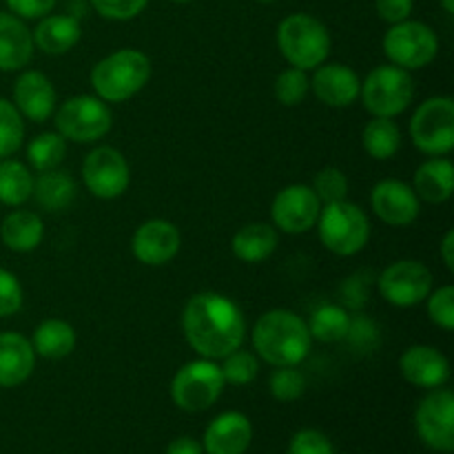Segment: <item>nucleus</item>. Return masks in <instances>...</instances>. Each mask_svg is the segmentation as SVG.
Listing matches in <instances>:
<instances>
[{
  "label": "nucleus",
  "instance_id": "obj_49",
  "mask_svg": "<svg viewBox=\"0 0 454 454\" xmlns=\"http://www.w3.org/2000/svg\"><path fill=\"white\" fill-rule=\"evenodd\" d=\"M173 3H189V0H173Z\"/></svg>",
  "mask_w": 454,
  "mask_h": 454
},
{
  "label": "nucleus",
  "instance_id": "obj_44",
  "mask_svg": "<svg viewBox=\"0 0 454 454\" xmlns=\"http://www.w3.org/2000/svg\"><path fill=\"white\" fill-rule=\"evenodd\" d=\"M375 7L381 20L397 25L412 13V0H375Z\"/></svg>",
  "mask_w": 454,
  "mask_h": 454
},
{
  "label": "nucleus",
  "instance_id": "obj_24",
  "mask_svg": "<svg viewBox=\"0 0 454 454\" xmlns=\"http://www.w3.org/2000/svg\"><path fill=\"white\" fill-rule=\"evenodd\" d=\"M279 238L275 226L266 224V222H251V224L242 226L233 238V255L239 262L247 264H260L266 262L278 248Z\"/></svg>",
  "mask_w": 454,
  "mask_h": 454
},
{
  "label": "nucleus",
  "instance_id": "obj_5",
  "mask_svg": "<svg viewBox=\"0 0 454 454\" xmlns=\"http://www.w3.org/2000/svg\"><path fill=\"white\" fill-rule=\"evenodd\" d=\"M319 239L331 253L350 257L362 251L371 239V222L357 204L341 202L324 204L317 217Z\"/></svg>",
  "mask_w": 454,
  "mask_h": 454
},
{
  "label": "nucleus",
  "instance_id": "obj_10",
  "mask_svg": "<svg viewBox=\"0 0 454 454\" xmlns=\"http://www.w3.org/2000/svg\"><path fill=\"white\" fill-rule=\"evenodd\" d=\"M384 51L390 62L402 69H421L437 58L439 40L437 34L424 22L402 20L386 31Z\"/></svg>",
  "mask_w": 454,
  "mask_h": 454
},
{
  "label": "nucleus",
  "instance_id": "obj_45",
  "mask_svg": "<svg viewBox=\"0 0 454 454\" xmlns=\"http://www.w3.org/2000/svg\"><path fill=\"white\" fill-rule=\"evenodd\" d=\"M167 454H204L202 443H198L191 437H180L168 443Z\"/></svg>",
  "mask_w": 454,
  "mask_h": 454
},
{
  "label": "nucleus",
  "instance_id": "obj_14",
  "mask_svg": "<svg viewBox=\"0 0 454 454\" xmlns=\"http://www.w3.org/2000/svg\"><path fill=\"white\" fill-rule=\"evenodd\" d=\"M322 202L306 184H291L279 191L270 207L273 226L288 235H301L317 224Z\"/></svg>",
  "mask_w": 454,
  "mask_h": 454
},
{
  "label": "nucleus",
  "instance_id": "obj_39",
  "mask_svg": "<svg viewBox=\"0 0 454 454\" xmlns=\"http://www.w3.org/2000/svg\"><path fill=\"white\" fill-rule=\"evenodd\" d=\"M149 0H91L93 9L109 20H131L145 12Z\"/></svg>",
  "mask_w": 454,
  "mask_h": 454
},
{
  "label": "nucleus",
  "instance_id": "obj_19",
  "mask_svg": "<svg viewBox=\"0 0 454 454\" xmlns=\"http://www.w3.org/2000/svg\"><path fill=\"white\" fill-rule=\"evenodd\" d=\"M253 426L242 412H222L208 424L204 433V452L207 454H244L251 446Z\"/></svg>",
  "mask_w": 454,
  "mask_h": 454
},
{
  "label": "nucleus",
  "instance_id": "obj_16",
  "mask_svg": "<svg viewBox=\"0 0 454 454\" xmlns=\"http://www.w3.org/2000/svg\"><path fill=\"white\" fill-rule=\"evenodd\" d=\"M375 215L388 226H411L419 217V198L402 180L377 182L371 193Z\"/></svg>",
  "mask_w": 454,
  "mask_h": 454
},
{
  "label": "nucleus",
  "instance_id": "obj_22",
  "mask_svg": "<svg viewBox=\"0 0 454 454\" xmlns=\"http://www.w3.org/2000/svg\"><path fill=\"white\" fill-rule=\"evenodd\" d=\"M34 58V35L13 13H0V71H18Z\"/></svg>",
  "mask_w": 454,
  "mask_h": 454
},
{
  "label": "nucleus",
  "instance_id": "obj_20",
  "mask_svg": "<svg viewBox=\"0 0 454 454\" xmlns=\"http://www.w3.org/2000/svg\"><path fill=\"white\" fill-rule=\"evenodd\" d=\"M13 106L34 122H44L56 109V89L40 71H25L13 84Z\"/></svg>",
  "mask_w": 454,
  "mask_h": 454
},
{
  "label": "nucleus",
  "instance_id": "obj_40",
  "mask_svg": "<svg viewBox=\"0 0 454 454\" xmlns=\"http://www.w3.org/2000/svg\"><path fill=\"white\" fill-rule=\"evenodd\" d=\"M288 454H335L331 439L319 430H300L288 443Z\"/></svg>",
  "mask_w": 454,
  "mask_h": 454
},
{
  "label": "nucleus",
  "instance_id": "obj_27",
  "mask_svg": "<svg viewBox=\"0 0 454 454\" xmlns=\"http://www.w3.org/2000/svg\"><path fill=\"white\" fill-rule=\"evenodd\" d=\"M31 195L44 211H65L75 198V182L67 171L51 168V171L40 173L38 180H34V193Z\"/></svg>",
  "mask_w": 454,
  "mask_h": 454
},
{
  "label": "nucleus",
  "instance_id": "obj_35",
  "mask_svg": "<svg viewBox=\"0 0 454 454\" xmlns=\"http://www.w3.org/2000/svg\"><path fill=\"white\" fill-rule=\"evenodd\" d=\"M222 377L224 381L233 386H248L255 381L257 372H260V364H257V357L248 350H233L224 357V364L220 366Z\"/></svg>",
  "mask_w": 454,
  "mask_h": 454
},
{
  "label": "nucleus",
  "instance_id": "obj_29",
  "mask_svg": "<svg viewBox=\"0 0 454 454\" xmlns=\"http://www.w3.org/2000/svg\"><path fill=\"white\" fill-rule=\"evenodd\" d=\"M362 145L371 158L390 160L402 146V131L393 118H375L364 127Z\"/></svg>",
  "mask_w": 454,
  "mask_h": 454
},
{
  "label": "nucleus",
  "instance_id": "obj_30",
  "mask_svg": "<svg viewBox=\"0 0 454 454\" xmlns=\"http://www.w3.org/2000/svg\"><path fill=\"white\" fill-rule=\"evenodd\" d=\"M313 340L324 341V344H335L344 341L346 333L350 326V315L344 306L324 304L310 315V322L306 324Z\"/></svg>",
  "mask_w": 454,
  "mask_h": 454
},
{
  "label": "nucleus",
  "instance_id": "obj_34",
  "mask_svg": "<svg viewBox=\"0 0 454 454\" xmlns=\"http://www.w3.org/2000/svg\"><path fill=\"white\" fill-rule=\"evenodd\" d=\"M273 91L278 102H282L284 106H297L306 100V96H309L310 80L304 69L288 67L286 71H282V74L278 75Z\"/></svg>",
  "mask_w": 454,
  "mask_h": 454
},
{
  "label": "nucleus",
  "instance_id": "obj_18",
  "mask_svg": "<svg viewBox=\"0 0 454 454\" xmlns=\"http://www.w3.org/2000/svg\"><path fill=\"white\" fill-rule=\"evenodd\" d=\"M310 87H313L315 96L322 105L344 109L359 98L362 80L350 67L341 65V62H328V65L324 62L315 71Z\"/></svg>",
  "mask_w": 454,
  "mask_h": 454
},
{
  "label": "nucleus",
  "instance_id": "obj_43",
  "mask_svg": "<svg viewBox=\"0 0 454 454\" xmlns=\"http://www.w3.org/2000/svg\"><path fill=\"white\" fill-rule=\"evenodd\" d=\"M7 7L16 13L18 18H44L53 7H56V0H7Z\"/></svg>",
  "mask_w": 454,
  "mask_h": 454
},
{
  "label": "nucleus",
  "instance_id": "obj_9",
  "mask_svg": "<svg viewBox=\"0 0 454 454\" xmlns=\"http://www.w3.org/2000/svg\"><path fill=\"white\" fill-rule=\"evenodd\" d=\"M111 111L98 96H74L58 109L56 129L65 140L96 142L111 131Z\"/></svg>",
  "mask_w": 454,
  "mask_h": 454
},
{
  "label": "nucleus",
  "instance_id": "obj_28",
  "mask_svg": "<svg viewBox=\"0 0 454 454\" xmlns=\"http://www.w3.org/2000/svg\"><path fill=\"white\" fill-rule=\"evenodd\" d=\"M34 353L44 359H62L74 353L75 331L65 319H44L34 331Z\"/></svg>",
  "mask_w": 454,
  "mask_h": 454
},
{
  "label": "nucleus",
  "instance_id": "obj_15",
  "mask_svg": "<svg viewBox=\"0 0 454 454\" xmlns=\"http://www.w3.org/2000/svg\"><path fill=\"white\" fill-rule=\"evenodd\" d=\"M180 231L173 222L149 220L133 233L131 251L145 266H164L180 251Z\"/></svg>",
  "mask_w": 454,
  "mask_h": 454
},
{
  "label": "nucleus",
  "instance_id": "obj_2",
  "mask_svg": "<svg viewBox=\"0 0 454 454\" xmlns=\"http://www.w3.org/2000/svg\"><path fill=\"white\" fill-rule=\"evenodd\" d=\"M309 326L300 315L275 309L262 315L253 326V348L270 366H297L310 353Z\"/></svg>",
  "mask_w": 454,
  "mask_h": 454
},
{
  "label": "nucleus",
  "instance_id": "obj_23",
  "mask_svg": "<svg viewBox=\"0 0 454 454\" xmlns=\"http://www.w3.org/2000/svg\"><path fill=\"white\" fill-rule=\"evenodd\" d=\"M31 35H34V44H38V49H43L44 53L60 56L80 43L82 29H80L78 18L60 13V16H44Z\"/></svg>",
  "mask_w": 454,
  "mask_h": 454
},
{
  "label": "nucleus",
  "instance_id": "obj_17",
  "mask_svg": "<svg viewBox=\"0 0 454 454\" xmlns=\"http://www.w3.org/2000/svg\"><path fill=\"white\" fill-rule=\"evenodd\" d=\"M399 371L417 388H442L450 380V362L434 346H411L399 359Z\"/></svg>",
  "mask_w": 454,
  "mask_h": 454
},
{
  "label": "nucleus",
  "instance_id": "obj_13",
  "mask_svg": "<svg viewBox=\"0 0 454 454\" xmlns=\"http://www.w3.org/2000/svg\"><path fill=\"white\" fill-rule=\"evenodd\" d=\"M82 180L84 186L91 191V195L100 200H115L129 189L131 182V171L120 153L114 146H98L84 158L82 164Z\"/></svg>",
  "mask_w": 454,
  "mask_h": 454
},
{
  "label": "nucleus",
  "instance_id": "obj_42",
  "mask_svg": "<svg viewBox=\"0 0 454 454\" xmlns=\"http://www.w3.org/2000/svg\"><path fill=\"white\" fill-rule=\"evenodd\" d=\"M346 341L355 346L359 350H372L380 341V331H377L375 324L368 317H350L348 333H346Z\"/></svg>",
  "mask_w": 454,
  "mask_h": 454
},
{
  "label": "nucleus",
  "instance_id": "obj_32",
  "mask_svg": "<svg viewBox=\"0 0 454 454\" xmlns=\"http://www.w3.org/2000/svg\"><path fill=\"white\" fill-rule=\"evenodd\" d=\"M67 155V140L58 131L40 133L38 137L29 142L27 146V160L38 173L51 171L62 164Z\"/></svg>",
  "mask_w": 454,
  "mask_h": 454
},
{
  "label": "nucleus",
  "instance_id": "obj_1",
  "mask_svg": "<svg viewBox=\"0 0 454 454\" xmlns=\"http://www.w3.org/2000/svg\"><path fill=\"white\" fill-rule=\"evenodd\" d=\"M182 331L191 348L204 359H224L242 348L247 324L235 301L204 291L191 297L182 313Z\"/></svg>",
  "mask_w": 454,
  "mask_h": 454
},
{
  "label": "nucleus",
  "instance_id": "obj_11",
  "mask_svg": "<svg viewBox=\"0 0 454 454\" xmlns=\"http://www.w3.org/2000/svg\"><path fill=\"white\" fill-rule=\"evenodd\" d=\"M377 286L388 304L411 309L433 293V273L421 262L402 260L390 264L377 278Z\"/></svg>",
  "mask_w": 454,
  "mask_h": 454
},
{
  "label": "nucleus",
  "instance_id": "obj_48",
  "mask_svg": "<svg viewBox=\"0 0 454 454\" xmlns=\"http://www.w3.org/2000/svg\"><path fill=\"white\" fill-rule=\"evenodd\" d=\"M257 3H275V0H257Z\"/></svg>",
  "mask_w": 454,
  "mask_h": 454
},
{
  "label": "nucleus",
  "instance_id": "obj_47",
  "mask_svg": "<svg viewBox=\"0 0 454 454\" xmlns=\"http://www.w3.org/2000/svg\"><path fill=\"white\" fill-rule=\"evenodd\" d=\"M439 3L446 9V13H454V0H439Z\"/></svg>",
  "mask_w": 454,
  "mask_h": 454
},
{
  "label": "nucleus",
  "instance_id": "obj_21",
  "mask_svg": "<svg viewBox=\"0 0 454 454\" xmlns=\"http://www.w3.org/2000/svg\"><path fill=\"white\" fill-rule=\"evenodd\" d=\"M35 366L34 346L20 333H0V388L25 384Z\"/></svg>",
  "mask_w": 454,
  "mask_h": 454
},
{
  "label": "nucleus",
  "instance_id": "obj_33",
  "mask_svg": "<svg viewBox=\"0 0 454 454\" xmlns=\"http://www.w3.org/2000/svg\"><path fill=\"white\" fill-rule=\"evenodd\" d=\"M25 124L13 102L0 98V160L9 158L22 146Z\"/></svg>",
  "mask_w": 454,
  "mask_h": 454
},
{
  "label": "nucleus",
  "instance_id": "obj_46",
  "mask_svg": "<svg viewBox=\"0 0 454 454\" xmlns=\"http://www.w3.org/2000/svg\"><path fill=\"white\" fill-rule=\"evenodd\" d=\"M442 260L448 270H454V231H448L442 239Z\"/></svg>",
  "mask_w": 454,
  "mask_h": 454
},
{
  "label": "nucleus",
  "instance_id": "obj_25",
  "mask_svg": "<svg viewBox=\"0 0 454 454\" xmlns=\"http://www.w3.org/2000/svg\"><path fill=\"white\" fill-rule=\"evenodd\" d=\"M452 186L454 167L446 158H434L424 162L415 171V180H412V191L417 193V198L430 204H442L450 200Z\"/></svg>",
  "mask_w": 454,
  "mask_h": 454
},
{
  "label": "nucleus",
  "instance_id": "obj_12",
  "mask_svg": "<svg viewBox=\"0 0 454 454\" xmlns=\"http://www.w3.org/2000/svg\"><path fill=\"white\" fill-rule=\"evenodd\" d=\"M415 428L421 442L437 452L454 450V395L434 388L426 395L415 412Z\"/></svg>",
  "mask_w": 454,
  "mask_h": 454
},
{
  "label": "nucleus",
  "instance_id": "obj_36",
  "mask_svg": "<svg viewBox=\"0 0 454 454\" xmlns=\"http://www.w3.org/2000/svg\"><path fill=\"white\" fill-rule=\"evenodd\" d=\"M270 395H273L278 402H295L304 395L306 390V380L301 375V371H297L295 366H278L270 375Z\"/></svg>",
  "mask_w": 454,
  "mask_h": 454
},
{
  "label": "nucleus",
  "instance_id": "obj_3",
  "mask_svg": "<svg viewBox=\"0 0 454 454\" xmlns=\"http://www.w3.org/2000/svg\"><path fill=\"white\" fill-rule=\"evenodd\" d=\"M151 78V60L137 49H120L102 58L91 71V87L105 102H127Z\"/></svg>",
  "mask_w": 454,
  "mask_h": 454
},
{
  "label": "nucleus",
  "instance_id": "obj_6",
  "mask_svg": "<svg viewBox=\"0 0 454 454\" xmlns=\"http://www.w3.org/2000/svg\"><path fill=\"white\" fill-rule=\"evenodd\" d=\"M364 106L375 118H395L411 106L415 84L411 74L397 65H381L372 69L362 82Z\"/></svg>",
  "mask_w": 454,
  "mask_h": 454
},
{
  "label": "nucleus",
  "instance_id": "obj_4",
  "mask_svg": "<svg viewBox=\"0 0 454 454\" xmlns=\"http://www.w3.org/2000/svg\"><path fill=\"white\" fill-rule=\"evenodd\" d=\"M278 47L291 67L304 71L317 69L331 53V34L317 18L293 13L279 22Z\"/></svg>",
  "mask_w": 454,
  "mask_h": 454
},
{
  "label": "nucleus",
  "instance_id": "obj_26",
  "mask_svg": "<svg viewBox=\"0 0 454 454\" xmlns=\"http://www.w3.org/2000/svg\"><path fill=\"white\" fill-rule=\"evenodd\" d=\"M0 238L4 247L16 253L35 251L44 238V224L35 213L13 211L3 220Z\"/></svg>",
  "mask_w": 454,
  "mask_h": 454
},
{
  "label": "nucleus",
  "instance_id": "obj_37",
  "mask_svg": "<svg viewBox=\"0 0 454 454\" xmlns=\"http://www.w3.org/2000/svg\"><path fill=\"white\" fill-rule=\"evenodd\" d=\"M310 189L315 191V195H317V200L322 204L341 202L348 195V180H346L344 171H340L335 167H326L315 176Z\"/></svg>",
  "mask_w": 454,
  "mask_h": 454
},
{
  "label": "nucleus",
  "instance_id": "obj_8",
  "mask_svg": "<svg viewBox=\"0 0 454 454\" xmlns=\"http://www.w3.org/2000/svg\"><path fill=\"white\" fill-rule=\"evenodd\" d=\"M412 145L426 155H446L454 149V100L450 96L428 98L411 120Z\"/></svg>",
  "mask_w": 454,
  "mask_h": 454
},
{
  "label": "nucleus",
  "instance_id": "obj_38",
  "mask_svg": "<svg viewBox=\"0 0 454 454\" xmlns=\"http://www.w3.org/2000/svg\"><path fill=\"white\" fill-rule=\"evenodd\" d=\"M428 315L430 322L437 324L443 331H452L454 328V288L442 286L428 297Z\"/></svg>",
  "mask_w": 454,
  "mask_h": 454
},
{
  "label": "nucleus",
  "instance_id": "obj_31",
  "mask_svg": "<svg viewBox=\"0 0 454 454\" xmlns=\"http://www.w3.org/2000/svg\"><path fill=\"white\" fill-rule=\"evenodd\" d=\"M34 193V177L29 168L18 160H4L0 164V202L7 207H20Z\"/></svg>",
  "mask_w": 454,
  "mask_h": 454
},
{
  "label": "nucleus",
  "instance_id": "obj_41",
  "mask_svg": "<svg viewBox=\"0 0 454 454\" xmlns=\"http://www.w3.org/2000/svg\"><path fill=\"white\" fill-rule=\"evenodd\" d=\"M22 309V286L9 270L0 269V317L16 315Z\"/></svg>",
  "mask_w": 454,
  "mask_h": 454
},
{
  "label": "nucleus",
  "instance_id": "obj_7",
  "mask_svg": "<svg viewBox=\"0 0 454 454\" xmlns=\"http://www.w3.org/2000/svg\"><path fill=\"white\" fill-rule=\"evenodd\" d=\"M224 377L213 359H195L176 372L171 384V397L180 411L202 412L220 399L224 390Z\"/></svg>",
  "mask_w": 454,
  "mask_h": 454
}]
</instances>
